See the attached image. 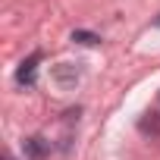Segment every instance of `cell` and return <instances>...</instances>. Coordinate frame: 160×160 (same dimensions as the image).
<instances>
[{
  "mask_svg": "<svg viewBox=\"0 0 160 160\" xmlns=\"http://www.w3.org/2000/svg\"><path fill=\"white\" fill-rule=\"evenodd\" d=\"M38 63H41V53H32L28 60H22V66L16 69V82H19V85H35Z\"/></svg>",
  "mask_w": 160,
  "mask_h": 160,
  "instance_id": "1",
  "label": "cell"
},
{
  "mask_svg": "<svg viewBox=\"0 0 160 160\" xmlns=\"http://www.w3.org/2000/svg\"><path fill=\"white\" fill-rule=\"evenodd\" d=\"M72 41H78V44H98L101 38L91 35V32H72Z\"/></svg>",
  "mask_w": 160,
  "mask_h": 160,
  "instance_id": "2",
  "label": "cell"
},
{
  "mask_svg": "<svg viewBox=\"0 0 160 160\" xmlns=\"http://www.w3.org/2000/svg\"><path fill=\"white\" fill-rule=\"evenodd\" d=\"M28 154H32V157H41V154H44L41 138H28Z\"/></svg>",
  "mask_w": 160,
  "mask_h": 160,
  "instance_id": "3",
  "label": "cell"
},
{
  "mask_svg": "<svg viewBox=\"0 0 160 160\" xmlns=\"http://www.w3.org/2000/svg\"><path fill=\"white\" fill-rule=\"evenodd\" d=\"M3 160H13V157H10V154H7V157H3Z\"/></svg>",
  "mask_w": 160,
  "mask_h": 160,
  "instance_id": "4",
  "label": "cell"
},
{
  "mask_svg": "<svg viewBox=\"0 0 160 160\" xmlns=\"http://www.w3.org/2000/svg\"><path fill=\"white\" fill-rule=\"evenodd\" d=\"M157 25H160V19H157Z\"/></svg>",
  "mask_w": 160,
  "mask_h": 160,
  "instance_id": "5",
  "label": "cell"
}]
</instances>
